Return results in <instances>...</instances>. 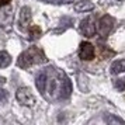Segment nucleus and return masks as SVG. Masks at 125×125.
<instances>
[{
  "label": "nucleus",
  "instance_id": "nucleus-19",
  "mask_svg": "<svg viewBox=\"0 0 125 125\" xmlns=\"http://www.w3.org/2000/svg\"><path fill=\"white\" fill-rule=\"evenodd\" d=\"M11 0H0V6H6V4H9Z\"/></svg>",
  "mask_w": 125,
  "mask_h": 125
},
{
  "label": "nucleus",
  "instance_id": "nucleus-20",
  "mask_svg": "<svg viewBox=\"0 0 125 125\" xmlns=\"http://www.w3.org/2000/svg\"><path fill=\"white\" fill-rule=\"evenodd\" d=\"M6 83V77H3V76H0V86H3Z\"/></svg>",
  "mask_w": 125,
  "mask_h": 125
},
{
  "label": "nucleus",
  "instance_id": "nucleus-14",
  "mask_svg": "<svg viewBox=\"0 0 125 125\" xmlns=\"http://www.w3.org/2000/svg\"><path fill=\"white\" fill-rule=\"evenodd\" d=\"M79 87L83 93H87L89 91V80L84 74H79Z\"/></svg>",
  "mask_w": 125,
  "mask_h": 125
},
{
  "label": "nucleus",
  "instance_id": "nucleus-15",
  "mask_svg": "<svg viewBox=\"0 0 125 125\" xmlns=\"http://www.w3.org/2000/svg\"><path fill=\"white\" fill-rule=\"evenodd\" d=\"M114 86H115V89H117L118 91H124V90H125V79H118V80H115Z\"/></svg>",
  "mask_w": 125,
  "mask_h": 125
},
{
  "label": "nucleus",
  "instance_id": "nucleus-3",
  "mask_svg": "<svg viewBox=\"0 0 125 125\" xmlns=\"http://www.w3.org/2000/svg\"><path fill=\"white\" fill-rule=\"evenodd\" d=\"M114 25H115V20L111 16H103L98 21V32L101 35H108L113 31Z\"/></svg>",
  "mask_w": 125,
  "mask_h": 125
},
{
  "label": "nucleus",
  "instance_id": "nucleus-8",
  "mask_svg": "<svg viewBox=\"0 0 125 125\" xmlns=\"http://www.w3.org/2000/svg\"><path fill=\"white\" fill-rule=\"evenodd\" d=\"M125 72V59H117L111 63V73L121 74Z\"/></svg>",
  "mask_w": 125,
  "mask_h": 125
},
{
  "label": "nucleus",
  "instance_id": "nucleus-5",
  "mask_svg": "<svg viewBox=\"0 0 125 125\" xmlns=\"http://www.w3.org/2000/svg\"><path fill=\"white\" fill-rule=\"evenodd\" d=\"M79 58L83 61H91L94 59V46L91 45L90 42H82L79 48Z\"/></svg>",
  "mask_w": 125,
  "mask_h": 125
},
{
  "label": "nucleus",
  "instance_id": "nucleus-1",
  "mask_svg": "<svg viewBox=\"0 0 125 125\" xmlns=\"http://www.w3.org/2000/svg\"><path fill=\"white\" fill-rule=\"evenodd\" d=\"M44 62V55L38 48H30L25 52H23L17 61V65L23 69H28L37 63Z\"/></svg>",
  "mask_w": 125,
  "mask_h": 125
},
{
  "label": "nucleus",
  "instance_id": "nucleus-16",
  "mask_svg": "<svg viewBox=\"0 0 125 125\" xmlns=\"http://www.w3.org/2000/svg\"><path fill=\"white\" fill-rule=\"evenodd\" d=\"M7 98H9V93H7L4 89H0V104L6 103Z\"/></svg>",
  "mask_w": 125,
  "mask_h": 125
},
{
  "label": "nucleus",
  "instance_id": "nucleus-11",
  "mask_svg": "<svg viewBox=\"0 0 125 125\" xmlns=\"http://www.w3.org/2000/svg\"><path fill=\"white\" fill-rule=\"evenodd\" d=\"M104 121H105L108 125H114V124L124 125L125 124V121L122 118H119V117H117V115H113V114H107V115L104 117Z\"/></svg>",
  "mask_w": 125,
  "mask_h": 125
},
{
  "label": "nucleus",
  "instance_id": "nucleus-4",
  "mask_svg": "<svg viewBox=\"0 0 125 125\" xmlns=\"http://www.w3.org/2000/svg\"><path fill=\"white\" fill-rule=\"evenodd\" d=\"M96 24L93 17H86L84 20L80 21V32L84 35L86 38H90L96 34Z\"/></svg>",
  "mask_w": 125,
  "mask_h": 125
},
{
  "label": "nucleus",
  "instance_id": "nucleus-7",
  "mask_svg": "<svg viewBox=\"0 0 125 125\" xmlns=\"http://www.w3.org/2000/svg\"><path fill=\"white\" fill-rule=\"evenodd\" d=\"M31 17H32V14H31V9H30V7L25 6L20 10L18 20H20V24H21L23 27H27V25L31 23Z\"/></svg>",
  "mask_w": 125,
  "mask_h": 125
},
{
  "label": "nucleus",
  "instance_id": "nucleus-2",
  "mask_svg": "<svg viewBox=\"0 0 125 125\" xmlns=\"http://www.w3.org/2000/svg\"><path fill=\"white\" fill-rule=\"evenodd\" d=\"M16 98H17V101L21 105H27V107H32L35 103H37L34 93L31 91L30 87H20L16 91Z\"/></svg>",
  "mask_w": 125,
  "mask_h": 125
},
{
  "label": "nucleus",
  "instance_id": "nucleus-12",
  "mask_svg": "<svg viewBox=\"0 0 125 125\" xmlns=\"http://www.w3.org/2000/svg\"><path fill=\"white\" fill-rule=\"evenodd\" d=\"M10 63H11V56H10V53L6 52V51H1L0 52V68L4 69V68H7Z\"/></svg>",
  "mask_w": 125,
  "mask_h": 125
},
{
  "label": "nucleus",
  "instance_id": "nucleus-13",
  "mask_svg": "<svg viewBox=\"0 0 125 125\" xmlns=\"http://www.w3.org/2000/svg\"><path fill=\"white\" fill-rule=\"evenodd\" d=\"M46 90L49 91V96L51 97L56 96V93H58V80L56 79L48 80V83H46Z\"/></svg>",
  "mask_w": 125,
  "mask_h": 125
},
{
  "label": "nucleus",
  "instance_id": "nucleus-18",
  "mask_svg": "<svg viewBox=\"0 0 125 125\" xmlns=\"http://www.w3.org/2000/svg\"><path fill=\"white\" fill-rule=\"evenodd\" d=\"M30 34H31V37H32V38H34V37H40V34H41L40 27H31V30H30Z\"/></svg>",
  "mask_w": 125,
  "mask_h": 125
},
{
  "label": "nucleus",
  "instance_id": "nucleus-9",
  "mask_svg": "<svg viewBox=\"0 0 125 125\" xmlns=\"http://www.w3.org/2000/svg\"><path fill=\"white\" fill-rule=\"evenodd\" d=\"M46 83H48V77H46L45 73H40L38 76H37V79H35V86H37L38 91H41V93H45Z\"/></svg>",
  "mask_w": 125,
  "mask_h": 125
},
{
  "label": "nucleus",
  "instance_id": "nucleus-10",
  "mask_svg": "<svg viewBox=\"0 0 125 125\" xmlns=\"http://www.w3.org/2000/svg\"><path fill=\"white\" fill-rule=\"evenodd\" d=\"M70 94H72V82L69 79H65L62 82V87H61V96L63 98H68V97H70Z\"/></svg>",
  "mask_w": 125,
  "mask_h": 125
},
{
  "label": "nucleus",
  "instance_id": "nucleus-6",
  "mask_svg": "<svg viewBox=\"0 0 125 125\" xmlns=\"http://www.w3.org/2000/svg\"><path fill=\"white\" fill-rule=\"evenodd\" d=\"M94 9V3L90 0H80L74 3V10L79 13H86V11H91Z\"/></svg>",
  "mask_w": 125,
  "mask_h": 125
},
{
  "label": "nucleus",
  "instance_id": "nucleus-17",
  "mask_svg": "<svg viewBox=\"0 0 125 125\" xmlns=\"http://www.w3.org/2000/svg\"><path fill=\"white\" fill-rule=\"evenodd\" d=\"M42 1L49 4H65V3H69L70 0H42Z\"/></svg>",
  "mask_w": 125,
  "mask_h": 125
}]
</instances>
